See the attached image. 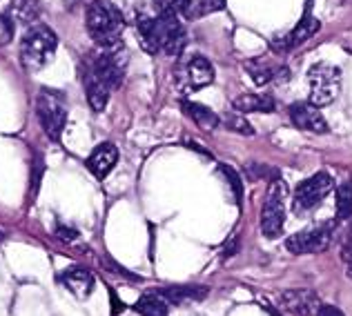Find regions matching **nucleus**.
Returning a JSON list of instances; mask_svg holds the SVG:
<instances>
[{"mask_svg": "<svg viewBox=\"0 0 352 316\" xmlns=\"http://www.w3.org/2000/svg\"><path fill=\"white\" fill-rule=\"evenodd\" d=\"M138 38L150 54L179 56L185 49L188 34L176 14L138 16Z\"/></svg>", "mask_w": 352, "mask_h": 316, "instance_id": "f257e3e1", "label": "nucleus"}, {"mask_svg": "<svg viewBox=\"0 0 352 316\" xmlns=\"http://www.w3.org/2000/svg\"><path fill=\"white\" fill-rule=\"evenodd\" d=\"M85 25L91 41L103 49L118 47L120 41H123V32H125L123 14L109 0H91L85 14Z\"/></svg>", "mask_w": 352, "mask_h": 316, "instance_id": "f03ea898", "label": "nucleus"}, {"mask_svg": "<svg viewBox=\"0 0 352 316\" xmlns=\"http://www.w3.org/2000/svg\"><path fill=\"white\" fill-rule=\"evenodd\" d=\"M58 47V38L54 34L52 27L47 25H36L23 36L21 43V63L25 69L41 71L47 65Z\"/></svg>", "mask_w": 352, "mask_h": 316, "instance_id": "7ed1b4c3", "label": "nucleus"}, {"mask_svg": "<svg viewBox=\"0 0 352 316\" xmlns=\"http://www.w3.org/2000/svg\"><path fill=\"white\" fill-rule=\"evenodd\" d=\"M36 114L52 141H58L65 123H67V105H65V96L56 89H41L36 96Z\"/></svg>", "mask_w": 352, "mask_h": 316, "instance_id": "20e7f679", "label": "nucleus"}, {"mask_svg": "<svg viewBox=\"0 0 352 316\" xmlns=\"http://www.w3.org/2000/svg\"><path fill=\"white\" fill-rule=\"evenodd\" d=\"M308 80H310V103L323 107V105H330L332 100L337 98L341 71L335 65L317 63V65H312V69L308 71Z\"/></svg>", "mask_w": 352, "mask_h": 316, "instance_id": "39448f33", "label": "nucleus"}, {"mask_svg": "<svg viewBox=\"0 0 352 316\" xmlns=\"http://www.w3.org/2000/svg\"><path fill=\"white\" fill-rule=\"evenodd\" d=\"M285 194H288V188L281 181H274L270 185V190H267V196L261 207V229L267 238H276L283 229Z\"/></svg>", "mask_w": 352, "mask_h": 316, "instance_id": "423d86ee", "label": "nucleus"}, {"mask_svg": "<svg viewBox=\"0 0 352 316\" xmlns=\"http://www.w3.org/2000/svg\"><path fill=\"white\" fill-rule=\"evenodd\" d=\"M332 190V176L328 172H317L310 179L301 181L296 185L294 192V210L296 212H308L317 207L319 203L330 194Z\"/></svg>", "mask_w": 352, "mask_h": 316, "instance_id": "0eeeda50", "label": "nucleus"}, {"mask_svg": "<svg viewBox=\"0 0 352 316\" xmlns=\"http://www.w3.org/2000/svg\"><path fill=\"white\" fill-rule=\"evenodd\" d=\"M91 63H94V69L98 71V76L107 82L109 89H116L120 82H123L127 54L120 45L118 47H112V49H103L96 58H91Z\"/></svg>", "mask_w": 352, "mask_h": 316, "instance_id": "6e6552de", "label": "nucleus"}, {"mask_svg": "<svg viewBox=\"0 0 352 316\" xmlns=\"http://www.w3.org/2000/svg\"><path fill=\"white\" fill-rule=\"evenodd\" d=\"M330 238H332L330 227H314L285 238V249L290 254H317L330 245Z\"/></svg>", "mask_w": 352, "mask_h": 316, "instance_id": "1a4fd4ad", "label": "nucleus"}, {"mask_svg": "<svg viewBox=\"0 0 352 316\" xmlns=\"http://www.w3.org/2000/svg\"><path fill=\"white\" fill-rule=\"evenodd\" d=\"M80 76H82V85H85V94H87V100L94 111H103L107 100H109V89L107 82L98 76V71L94 69V63L85 60L82 63V69H80Z\"/></svg>", "mask_w": 352, "mask_h": 316, "instance_id": "9d476101", "label": "nucleus"}, {"mask_svg": "<svg viewBox=\"0 0 352 316\" xmlns=\"http://www.w3.org/2000/svg\"><path fill=\"white\" fill-rule=\"evenodd\" d=\"M279 303L285 312H290L294 316H314L321 308L319 296L312 290H285L279 294Z\"/></svg>", "mask_w": 352, "mask_h": 316, "instance_id": "9b49d317", "label": "nucleus"}, {"mask_svg": "<svg viewBox=\"0 0 352 316\" xmlns=\"http://www.w3.org/2000/svg\"><path fill=\"white\" fill-rule=\"evenodd\" d=\"M290 118L296 127L308 129V132H314V134L328 132V120L323 118L321 109L312 103H294L290 107Z\"/></svg>", "mask_w": 352, "mask_h": 316, "instance_id": "f8f14e48", "label": "nucleus"}, {"mask_svg": "<svg viewBox=\"0 0 352 316\" xmlns=\"http://www.w3.org/2000/svg\"><path fill=\"white\" fill-rule=\"evenodd\" d=\"M58 281H60V285L67 287V290L76 296V299H87V296L94 292V285H96L94 276H91L89 269L78 267V265L65 269V272L58 276Z\"/></svg>", "mask_w": 352, "mask_h": 316, "instance_id": "ddd939ff", "label": "nucleus"}, {"mask_svg": "<svg viewBox=\"0 0 352 316\" xmlns=\"http://www.w3.org/2000/svg\"><path fill=\"white\" fill-rule=\"evenodd\" d=\"M156 294L165 299L168 303L174 305H185V303H199V301H206L210 290L206 285H168V287H161L156 290Z\"/></svg>", "mask_w": 352, "mask_h": 316, "instance_id": "4468645a", "label": "nucleus"}, {"mask_svg": "<svg viewBox=\"0 0 352 316\" xmlns=\"http://www.w3.org/2000/svg\"><path fill=\"white\" fill-rule=\"evenodd\" d=\"M116 163H118V150H116V145L103 143V145L94 147V152L89 154V158H87V170L94 174L96 179H105V176L116 167Z\"/></svg>", "mask_w": 352, "mask_h": 316, "instance_id": "2eb2a0df", "label": "nucleus"}, {"mask_svg": "<svg viewBox=\"0 0 352 316\" xmlns=\"http://www.w3.org/2000/svg\"><path fill=\"white\" fill-rule=\"evenodd\" d=\"M185 69H188V78L192 82V87H197V89L206 87L214 80V69H212L210 60L203 58V56H194Z\"/></svg>", "mask_w": 352, "mask_h": 316, "instance_id": "dca6fc26", "label": "nucleus"}, {"mask_svg": "<svg viewBox=\"0 0 352 316\" xmlns=\"http://www.w3.org/2000/svg\"><path fill=\"white\" fill-rule=\"evenodd\" d=\"M234 109L236 111H261V114H267V111H274L276 103L272 96L265 94H243L234 100Z\"/></svg>", "mask_w": 352, "mask_h": 316, "instance_id": "f3484780", "label": "nucleus"}, {"mask_svg": "<svg viewBox=\"0 0 352 316\" xmlns=\"http://www.w3.org/2000/svg\"><path fill=\"white\" fill-rule=\"evenodd\" d=\"M183 111L188 114L194 123H197L199 127L203 129H214L219 125V116L212 111L210 107L206 105H201V103H190V100H183Z\"/></svg>", "mask_w": 352, "mask_h": 316, "instance_id": "a211bd4d", "label": "nucleus"}, {"mask_svg": "<svg viewBox=\"0 0 352 316\" xmlns=\"http://www.w3.org/2000/svg\"><path fill=\"white\" fill-rule=\"evenodd\" d=\"M134 310L141 316H168V301L161 299L159 294H143L141 299L136 301Z\"/></svg>", "mask_w": 352, "mask_h": 316, "instance_id": "6ab92c4d", "label": "nucleus"}, {"mask_svg": "<svg viewBox=\"0 0 352 316\" xmlns=\"http://www.w3.org/2000/svg\"><path fill=\"white\" fill-rule=\"evenodd\" d=\"M223 7H226V0H188V7H185L183 16L197 21V18H206L214 12H221Z\"/></svg>", "mask_w": 352, "mask_h": 316, "instance_id": "aec40b11", "label": "nucleus"}, {"mask_svg": "<svg viewBox=\"0 0 352 316\" xmlns=\"http://www.w3.org/2000/svg\"><path fill=\"white\" fill-rule=\"evenodd\" d=\"M319 27H321V23L317 21V18H312L310 14H305V16L301 18V21H299V25H296L294 30H292V34H290V43H288V45H299V43H303V41L312 38V36L319 32Z\"/></svg>", "mask_w": 352, "mask_h": 316, "instance_id": "412c9836", "label": "nucleus"}, {"mask_svg": "<svg viewBox=\"0 0 352 316\" xmlns=\"http://www.w3.org/2000/svg\"><path fill=\"white\" fill-rule=\"evenodd\" d=\"M337 218L346 221L352 216V181H346L337 192Z\"/></svg>", "mask_w": 352, "mask_h": 316, "instance_id": "4be33fe9", "label": "nucleus"}, {"mask_svg": "<svg viewBox=\"0 0 352 316\" xmlns=\"http://www.w3.org/2000/svg\"><path fill=\"white\" fill-rule=\"evenodd\" d=\"M219 172L223 174L228 188H230V192H232V196H234V203H236V205H241V201H243V185H241V176L230 165H219Z\"/></svg>", "mask_w": 352, "mask_h": 316, "instance_id": "5701e85b", "label": "nucleus"}, {"mask_svg": "<svg viewBox=\"0 0 352 316\" xmlns=\"http://www.w3.org/2000/svg\"><path fill=\"white\" fill-rule=\"evenodd\" d=\"M245 67H248V74H250V76L254 78L256 85H263V82H267V80L272 78V69L267 67V65H265L263 60H250V63L245 65Z\"/></svg>", "mask_w": 352, "mask_h": 316, "instance_id": "b1692460", "label": "nucleus"}, {"mask_svg": "<svg viewBox=\"0 0 352 316\" xmlns=\"http://www.w3.org/2000/svg\"><path fill=\"white\" fill-rule=\"evenodd\" d=\"M226 127L230 129V132H239V134H245V136H252L254 134L252 125H250L243 116H236V114L226 116Z\"/></svg>", "mask_w": 352, "mask_h": 316, "instance_id": "393cba45", "label": "nucleus"}, {"mask_svg": "<svg viewBox=\"0 0 352 316\" xmlns=\"http://www.w3.org/2000/svg\"><path fill=\"white\" fill-rule=\"evenodd\" d=\"M159 14H183L185 7H188V0H154Z\"/></svg>", "mask_w": 352, "mask_h": 316, "instance_id": "a878e982", "label": "nucleus"}, {"mask_svg": "<svg viewBox=\"0 0 352 316\" xmlns=\"http://www.w3.org/2000/svg\"><path fill=\"white\" fill-rule=\"evenodd\" d=\"M14 41V21L5 14H0V47H5Z\"/></svg>", "mask_w": 352, "mask_h": 316, "instance_id": "bb28decb", "label": "nucleus"}, {"mask_svg": "<svg viewBox=\"0 0 352 316\" xmlns=\"http://www.w3.org/2000/svg\"><path fill=\"white\" fill-rule=\"evenodd\" d=\"M56 236L58 238H63V240H76L78 238V232L74 229V227H69V225H56Z\"/></svg>", "mask_w": 352, "mask_h": 316, "instance_id": "cd10ccee", "label": "nucleus"}, {"mask_svg": "<svg viewBox=\"0 0 352 316\" xmlns=\"http://www.w3.org/2000/svg\"><path fill=\"white\" fill-rule=\"evenodd\" d=\"M344 261H346V272L352 278V240H348L344 247Z\"/></svg>", "mask_w": 352, "mask_h": 316, "instance_id": "c85d7f7f", "label": "nucleus"}, {"mask_svg": "<svg viewBox=\"0 0 352 316\" xmlns=\"http://www.w3.org/2000/svg\"><path fill=\"white\" fill-rule=\"evenodd\" d=\"M317 316H344V312H341L339 308H335V305H321Z\"/></svg>", "mask_w": 352, "mask_h": 316, "instance_id": "c756f323", "label": "nucleus"}, {"mask_svg": "<svg viewBox=\"0 0 352 316\" xmlns=\"http://www.w3.org/2000/svg\"><path fill=\"white\" fill-rule=\"evenodd\" d=\"M236 245H239V240L234 238L232 243H226V249H223V256L228 258L230 254H236Z\"/></svg>", "mask_w": 352, "mask_h": 316, "instance_id": "7c9ffc66", "label": "nucleus"}, {"mask_svg": "<svg viewBox=\"0 0 352 316\" xmlns=\"http://www.w3.org/2000/svg\"><path fill=\"white\" fill-rule=\"evenodd\" d=\"M348 240H352V229H350V238H348Z\"/></svg>", "mask_w": 352, "mask_h": 316, "instance_id": "2f4dec72", "label": "nucleus"}, {"mask_svg": "<svg viewBox=\"0 0 352 316\" xmlns=\"http://www.w3.org/2000/svg\"><path fill=\"white\" fill-rule=\"evenodd\" d=\"M0 240H3V234H0Z\"/></svg>", "mask_w": 352, "mask_h": 316, "instance_id": "473e14b6", "label": "nucleus"}]
</instances>
